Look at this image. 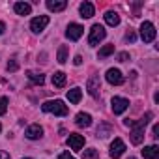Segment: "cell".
<instances>
[{"label": "cell", "mask_w": 159, "mask_h": 159, "mask_svg": "<svg viewBox=\"0 0 159 159\" xmlns=\"http://www.w3.org/2000/svg\"><path fill=\"white\" fill-rule=\"evenodd\" d=\"M153 114L152 112H146L144 114V118H140V120H129V118H125L124 120V124L127 125V127H131V142L133 144H140L142 140H144V127L148 125V122H150V118H152Z\"/></svg>", "instance_id": "obj_1"}, {"label": "cell", "mask_w": 159, "mask_h": 159, "mask_svg": "<svg viewBox=\"0 0 159 159\" xmlns=\"http://www.w3.org/2000/svg\"><path fill=\"white\" fill-rule=\"evenodd\" d=\"M41 111H43V112H51V114H54V116H66V114L69 112L67 105H64V101H60V99L45 101V103L41 105Z\"/></svg>", "instance_id": "obj_2"}, {"label": "cell", "mask_w": 159, "mask_h": 159, "mask_svg": "<svg viewBox=\"0 0 159 159\" xmlns=\"http://www.w3.org/2000/svg\"><path fill=\"white\" fill-rule=\"evenodd\" d=\"M105 36H107V32H105V28H103L101 25H94V26L90 28V36H88V43H90L92 47H96V45H99V41H103V39H105Z\"/></svg>", "instance_id": "obj_3"}, {"label": "cell", "mask_w": 159, "mask_h": 159, "mask_svg": "<svg viewBox=\"0 0 159 159\" xmlns=\"http://www.w3.org/2000/svg\"><path fill=\"white\" fill-rule=\"evenodd\" d=\"M155 26L150 23V21H144L142 25H140V38H142V41L144 43H152L153 39H155Z\"/></svg>", "instance_id": "obj_4"}, {"label": "cell", "mask_w": 159, "mask_h": 159, "mask_svg": "<svg viewBox=\"0 0 159 159\" xmlns=\"http://www.w3.org/2000/svg\"><path fill=\"white\" fill-rule=\"evenodd\" d=\"M86 90L92 98H99V90H101V79L99 75H92L88 79V83H86Z\"/></svg>", "instance_id": "obj_5"}, {"label": "cell", "mask_w": 159, "mask_h": 159, "mask_svg": "<svg viewBox=\"0 0 159 159\" xmlns=\"http://www.w3.org/2000/svg\"><path fill=\"white\" fill-rule=\"evenodd\" d=\"M47 25H49V17H47V15H39V17H34V19L30 21V30H32L34 34H39V32L45 30Z\"/></svg>", "instance_id": "obj_6"}, {"label": "cell", "mask_w": 159, "mask_h": 159, "mask_svg": "<svg viewBox=\"0 0 159 159\" xmlns=\"http://www.w3.org/2000/svg\"><path fill=\"white\" fill-rule=\"evenodd\" d=\"M83 34H84V28H83L81 25H77V23H71V25L67 26V30H66V38L71 39V41H77Z\"/></svg>", "instance_id": "obj_7"}, {"label": "cell", "mask_w": 159, "mask_h": 159, "mask_svg": "<svg viewBox=\"0 0 159 159\" xmlns=\"http://www.w3.org/2000/svg\"><path fill=\"white\" fill-rule=\"evenodd\" d=\"M67 144H69L71 150L79 152V150H83V146H84V137H83V135H79V133H69V137H67Z\"/></svg>", "instance_id": "obj_8"}, {"label": "cell", "mask_w": 159, "mask_h": 159, "mask_svg": "<svg viewBox=\"0 0 159 159\" xmlns=\"http://www.w3.org/2000/svg\"><path fill=\"white\" fill-rule=\"evenodd\" d=\"M105 77H107V83H109V84H114V86H118V84L124 83V75H122V71H120V69H114V67L109 69Z\"/></svg>", "instance_id": "obj_9"}, {"label": "cell", "mask_w": 159, "mask_h": 159, "mask_svg": "<svg viewBox=\"0 0 159 159\" xmlns=\"http://www.w3.org/2000/svg\"><path fill=\"white\" fill-rule=\"evenodd\" d=\"M111 105H112V112H114V114H122V112L129 107V101H127L125 98H112Z\"/></svg>", "instance_id": "obj_10"}, {"label": "cell", "mask_w": 159, "mask_h": 159, "mask_svg": "<svg viewBox=\"0 0 159 159\" xmlns=\"http://www.w3.org/2000/svg\"><path fill=\"white\" fill-rule=\"evenodd\" d=\"M124 152H125V144H124V140H122V139H114L112 144H111V157H112V159H118Z\"/></svg>", "instance_id": "obj_11"}, {"label": "cell", "mask_w": 159, "mask_h": 159, "mask_svg": "<svg viewBox=\"0 0 159 159\" xmlns=\"http://www.w3.org/2000/svg\"><path fill=\"white\" fill-rule=\"evenodd\" d=\"M26 139H30V140H38V139H41L43 137V127L39 125V124H32V125H28V129H26Z\"/></svg>", "instance_id": "obj_12"}, {"label": "cell", "mask_w": 159, "mask_h": 159, "mask_svg": "<svg viewBox=\"0 0 159 159\" xmlns=\"http://www.w3.org/2000/svg\"><path fill=\"white\" fill-rule=\"evenodd\" d=\"M75 124H77L79 127H90V125H92V116H90L88 112H79V114L75 116Z\"/></svg>", "instance_id": "obj_13"}, {"label": "cell", "mask_w": 159, "mask_h": 159, "mask_svg": "<svg viewBox=\"0 0 159 159\" xmlns=\"http://www.w3.org/2000/svg\"><path fill=\"white\" fill-rule=\"evenodd\" d=\"M79 11H81V17H84V19H90L92 15H94V4L92 2H83L81 6H79Z\"/></svg>", "instance_id": "obj_14"}, {"label": "cell", "mask_w": 159, "mask_h": 159, "mask_svg": "<svg viewBox=\"0 0 159 159\" xmlns=\"http://www.w3.org/2000/svg\"><path fill=\"white\" fill-rule=\"evenodd\" d=\"M142 155H144V159H159V148H157L155 144L146 146V148L142 150Z\"/></svg>", "instance_id": "obj_15"}, {"label": "cell", "mask_w": 159, "mask_h": 159, "mask_svg": "<svg viewBox=\"0 0 159 159\" xmlns=\"http://www.w3.org/2000/svg\"><path fill=\"white\" fill-rule=\"evenodd\" d=\"M66 6H67L66 0H47V8L51 11H62L66 10Z\"/></svg>", "instance_id": "obj_16"}, {"label": "cell", "mask_w": 159, "mask_h": 159, "mask_svg": "<svg viewBox=\"0 0 159 159\" xmlns=\"http://www.w3.org/2000/svg\"><path fill=\"white\" fill-rule=\"evenodd\" d=\"M13 10H15V13H17V15H30L32 6H30V4H26V2H15Z\"/></svg>", "instance_id": "obj_17"}, {"label": "cell", "mask_w": 159, "mask_h": 159, "mask_svg": "<svg viewBox=\"0 0 159 159\" xmlns=\"http://www.w3.org/2000/svg\"><path fill=\"white\" fill-rule=\"evenodd\" d=\"M103 17H105V23H107L109 26H118V25H120V15H118L116 11H107Z\"/></svg>", "instance_id": "obj_18"}, {"label": "cell", "mask_w": 159, "mask_h": 159, "mask_svg": "<svg viewBox=\"0 0 159 159\" xmlns=\"http://www.w3.org/2000/svg\"><path fill=\"white\" fill-rule=\"evenodd\" d=\"M52 84H54L56 88H64V86H66V73H64V71H56V73L52 75Z\"/></svg>", "instance_id": "obj_19"}, {"label": "cell", "mask_w": 159, "mask_h": 159, "mask_svg": "<svg viewBox=\"0 0 159 159\" xmlns=\"http://www.w3.org/2000/svg\"><path fill=\"white\" fill-rule=\"evenodd\" d=\"M81 98H83L81 88H71V90L67 92V99H69V103H73V105H77L79 101H81Z\"/></svg>", "instance_id": "obj_20"}, {"label": "cell", "mask_w": 159, "mask_h": 159, "mask_svg": "<svg viewBox=\"0 0 159 159\" xmlns=\"http://www.w3.org/2000/svg\"><path fill=\"white\" fill-rule=\"evenodd\" d=\"M28 75V79L34 83V84H38V86H41L43 83H45V77H43V73H38V71H28L26 73Z\"/></svg>", "instance_id": "obj_21"}, {"label": "cell", "mask_w": 159, "mask_h": 159, "mask_svg": "<svg viewBox=\"0 0 159 159\" xmlns=\"http://www.w3.org/2000/svg\"><path fill=\"white\" fill-rule=\"evenodd\" d=\"M56 60H58L60 64H66V62H67V47H66V45H60V47H58Z\"/></svg>", "instance_id": "obj_22"}, {"label": "cell", "mask_w": 159, "mask_h": 159, "mask_svg": "<svg viewBox=\"0 0 159 159\" xmlns=\"http://www.w3.org/2000/svg\"><path fill=\"white\" fill-rule=\"evenodd\" d=\"M83 159H99V153L96 148H88L83 152Z\"/></svg>", "instance_id": "obj_23"}, {"label": "cell", "mask_w": 159, "mask_h": 159, "mask_svg": "<svg viewBox=\"0 0 159 159\" xmlns=\"http://www.w3.org/2000/svg\"><path fill=\"white\" fill-rule=\"evenodd\" d=\"M111 129H112V127H111L109 124H101V125L98 127V137H101V139H105V137H107V135L111 133Z\"/></svg>", "instance_id": "obj_24"}, {"label": "cell", "mask_w": 159, "mask_h": 159, "mask_svg": "<svg viewBox=\"0 0 159 159\" xmlns=\"http://www.w3.org/2000/svg\"><path fill=\"white\" fill-rule=\"evenodd\" d=\"M112 52H114V45H105L103 49H99V58H105V56H109Z\"/></svg>", "instance_id": "obj_25"}, {"label": "cell", "mask_w": 159, "mask_h": 159, "mask_svg": "<svg viewBox=\"0 0 159 159\" xmlns=\"http://www.w3.org/2000/svg\"><path fill=\"white\" fill-rule=\"evenodd\" d=\"M6 111H8V98H0V116L2 114H6Z\"/></svg>", "instance_id": "obj_26"}, {"label": "cell", "mask_w": 159, "mask_h": 159, "mask_svg": "<svg viewBox=\"0 0 159 159\" xmlns=\"http://www.w3.org/2000/svg\"><path fill=\"white\" fill-rule=\"evenodd\" d=\"M6 67H8V71H17L19 69V64H17V60H10Z\"/></svg>", "instance_id": "obj_27"}, {"label": "cell", "mask_w": 159, "mask_h": 159, "mask_svg": "<svg viewBox=\"0 0 159 159\" xmlns=\"http://www.w3.org/2000/svg\"><path fill=\"white\" fill-rule=\"evenodd\" d=\"M135 39H137V36H135V32H131V30H129V32L125 34V41H131V43H133Z\"/></svg>", "instance_id": "obj_28"}, {"label": "cell", "mask_w": 159, "mask_h": 159, "mask_svg": "<svg viewBox=\"0 0 159 159\" xmlns=\"http://www.w3.org/2000/svg\"><path fill=\"white\" fill-rule=\"evenodd\" d=\"M129 60V52H120L118 54V62H127Z\"/></svg>", "instance_id": "obj_29"}, {"label": "cell", "mask_w": 159, "mask_h": 159, "mask_svg": "<svg viewBox=\"0 0 159 159\" xmlns=\"http://www.w3.org/2000/svg\"><path fill=\"white\" fill-rule=\"evenodd\" d=\"M58 159H75V157H73L69 152H62V153L58 155Z\"/></svg>", "instance_id": "obj_30"}, {"label": "cell", "mask_w": 159, "mask_h": 159, "mask_svg": "<svg viewBox=\"0 0 159 159\" xmlns=\"http://www.w3.org/2000/svg\"><path fill=\"white\" fill-rule=\"evenodd\" d=\"M73 64H75V66H81V64H83V56H81V54H77L75 60H73Z\"/></svg>", "instance_id": "obj_31"}, {"label": "cell", "mask_w": 159, "mask_h": 159, "mask_svg": "<svg viewBox=\"0 0 159 159\" xmlns=\"http://www.w3.org/2000/svg\"><path fill=\"white\" fill-rule=\"evenodd\" d=\"M152 133H153V135H152V137H155V139H157V137H159V135H157V133H159V125H157V124H155V125H153V129H152Z\"/></svg>", "instance_id": "obj_32"}, {"label": "cell", "mask_w": 159, "mask_h": 159, "mask_svg": "<svg viewBox=\"0 0 159 159\" xmlns=\"http://www.w3.org/2000/svg\"><path fill=\"white\" fill-rule=\"evenodd\" d=\"M0 159H11V157H10V153H6V152H0Z\"/></svg>", "instance_id": "obj_33"}, {"label": "cell", "mask_w": 159, "mask_h": 159, "mask_svg": "<svg viewBox=\"0 0 159 159\" xmlns=\"http://www.w3.org/2000/svg\"><path fill=\"white\" fill-rule=\"evenodd\" d=\"M4 30H6V25H4L2 21H0V36H2V34H4Z\"/></svg>", "instance_id": "obj_34"}, {"label": "cell", "mask_w": 159, "mask_h": 159, "mask_svg": "<svg viewBox=\"0 0 159 159\" xmlns=\"http://www.w3.org/2000/svg\"><path fill=\"white\" fill-rule=\"evenodd\" d=\"M23 159H32V157H23Z\"/></svg>", "instance_id": "obj_35"}, {"label": "cell", "mask_w": 159, "mask_h": 159, "mask_svg": "<svg viewBox=\"0 0 159 159\" xmlns=\"http://www.w3.org/2000/svg\"><path fill=\"white\" fill-rule=\"evenodd\" d=\"M129 159H137V157H129Z\"/></svg>", "instance_id": "obj_36"}, {"label": "cell", "mask_w": 159, "mask_h": 159, "mask_svg": "<svg viewBox=\"0 0 159 159\" xmlns=\"http://www.w3.org/2000/svg\"><path fill=\"white\" fill-rule=\"evenodd\" d=\"M0 129H2V125H0Z\"/></svg>", "instance_id": "obj_37"}]
</instances>
